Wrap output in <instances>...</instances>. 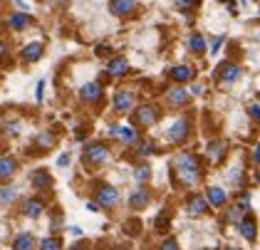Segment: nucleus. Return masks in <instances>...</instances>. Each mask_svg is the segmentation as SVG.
<instances>
[{
    "label": "nucleus",
    "instance_id": "nucleus-1",
    "mask_svg": "<svg viewBox=\"0 0 260 250\" xmlns=\"http://www.w3.org/2000/svg\"><path fill=\"white\" fill-rule=\"evenodd\" d=\"M176 166H179V176L183 178V183H196L201 178V169H199V159L193 154H181L176 159Z\"/></svg>",
    "mask_w": 260,
    "mask_h": 250
},
{
    "label": "nucleus",
    "instance_id": "nucleus-2",
    "mask_svg": "<svg viewBox=\"0 0 260 250\" xmlns=\"http://www.w3.org/2000/svg\"><path fill=\"white\" fill-rule=\"evenodd\" d=\"M97 201H100V206L112 208V206H117V203H119V191H117V189H112V186H102L100 191H97Z\"/></svg>",
    "mask_w": 260,
    "mask_h": 250
},
{
    "label": "nucleus",
    "instance_id": "nucleus-3",
    "mask_svg": "<svg viewBox=\"0 0 260 250\" xmlns=\"http://www.w3.org/2000/svg\"><path fill=\"white\" fill-rule=\"evenodd\" d=\"M107 146L104 144H92V146H87V151H84V159L89 161V164H102V161H107Z\"/></svg>",
    "mask_w": 260,
    "mask_h": 250
},
{
    "label": "nucleus",
    "instance_id": "nucleus-4",
    "mask_svg": "<svg viewBox=\"0 0 260 250\" xmlns=\"http://www.w3.org/2000/svg\"><path fill=\"white\" fill-rule=\"evenodd\" d=\"M186 211L191 213V215H201V213L208 211V203H206V198H203V196L193 193V196L188 198V203H186Z\"/></svg>",
    "mask_w": 260,
    "mask_h": 250
},
{
    "label": "nucleus",
    "instance_id": "nucleus-5",
    "mask_svg": "<svg viewBox=\"0 0 260 250\" xmlns=\"http://www.w3.org/2000/svg\"><path fill=\"white\" fill-rule=\"evenodd\" d=\"M156 119H159V112L154 107H141L139 112H137V124L139 127H151Z\"/></svg>",
    "mask_w": 260,
    "mask_h": 250
},
{
    "label": "nucleus",
    "instance_id": "nucleus-6",
    "mask_svg": "<svg viewBox=\"0 0 260 250\" xmlns=\"http://www.w3.org/2000/svg\"><path fill=\"white\" fill-rule=\"evenodd\" d=\"M132 104H134V95H132V92H126V89L117 92V97H114V107H117V112H129Z\"/></svg>",
    "mask_w": 260,
    "mask_h": 250
},
{
    "label": "nucleus",
    "instance_id": "nucleus-7",
    "mask_svg": "<svg viewBox=\"0 0 260 250\" xmlns=\"http://www.w3.org/2000/svg\"><path fill=\"white\" fill-rule=\"evenodd\" d=\"M80 95H82V99L84 102H97L102 97V87L97 84V82H89V84H84L80 89Z\"/></svg>",
    "mask_w": 260,
    "mask_h": 250
},
{
    "label": "nucleus",
    "instance_id": "nucleus-8",
    "mask_svg": "<svg viewBox=\"0 0 260 250\" xmlns=\"http://www.w3.org/2000/svg\"><path fill=\"white\" fill-rule=\"evenodd\" d=\"M126 70H129V65H126V59L124 57L112 59V62L107 65V72H109L112 77H121V75H126Z\"/></svg>",
    "mask_w": 260,
    "mask_h": 250
},
{
    "label": "nucleus",
    "instance_id": "nucleus-9",
    "mask_svg": "<svg viewBox=\"0 0 260 250\" xmlns=\"http://www.w3.org/2000/svg\"><path fill=\"white\" fill-rule=\"evenodd\" d=\"M109 8H112L114 15H129L132 10H137V3H132V0H114Z\"/></svg>",
    "mask_w": 260,
    "mask_h": 250
},
{
    "label": "nucleus",
    "instance_id": "nucleus-10",
    "mask_svg": "<svg viewBox=\"0 0 260 250\" xmlns=\"http://www.w3.org/2000/svg\"><path fill=\"white\" fill-rule=\"evenodd\" d=\"M238 231L240 235L245 238V240H255V221L248 215V218H243L240 221V226H238Z\"/></svg>",
    "mask_w": 260,
    "mask_h": 250
},
{
    "label": "nucleus",
    "instance_id": "nucleus-11",
    "mask_svg": "<svg viewBox=\"0 0 260 250\" xmlns=\"http://www.w3.org/2000/svg\"><path fill=\"white\" fill-rule=\"evenodd\" d=\"M22 57L27 59V62H38V59L42 57V45H40V42L25 45V47H22Z\"/></svg>",
    "mask_w": 260,
    "mask_h": 250
},
{
    "label": "nucleus",
    "instance_id": "nucleus-12",
    "mask_svg": "<svg viewBox=\"0 0 260 250\" xmlns=\"http://www.w3.org/2000/svg\"><path fill=\"white\" fill-rule=\"evenodd\" d=\"M25 215H30V218H38L42 211H45V203H42L40 198H30V201H25Z\"/></svg>",
    "mask_w": 260,
    "mask_h": 250
},
{
    "label": "nucleus",
    "instance_id": "nucleus-13",
    "mask_svg": "<svg viewBox=\"0 0 260 250\" xmlns=\"http://www.w3.org/2000/svg\"><path fill=\"white\" fill-rule=\"evenodd\" d=\"M238 77H240L238 65H220V79L223 82H236Z\"/></svg>",
    "mask_w": 260,
    "mask_h": 250
},
{
    "label": "nucleus",
    "instance_id": "nucleus-14",
    "mask_svg": "<svg viewBox=\"0 0 260 250\" xmlns=\"http://www.w3.org/2000/svg\"><path fill=\"white\" fill-rule=\"evenodd\" d=\"M225 201H228V196H225L223 189H218V186L208 189V203L211 206H225Z\"/></svg>",
    "mask_w": 260,
    "mask_h": 250
},
{
    "label": "nucleus",
    "instance_id": "nucleus-15",
    "mask_svg": "<svg viewBox=\"0 0 260 250\" xmlns=\"http://www.w3.org/2000/svg\"><path fill=\"white\" fill-rule=\"evenodd\" d=\"M171 79H176V82H188V79H193V70H191L188 65L174 67V70H171Z\"/></svg>",
    "mask_w": 260,
    "mask_h": 250
},
{
    "label": "nucleus",
    "instance_id": "nucleus-16",
    "mask_svg": "<svg viewBox=\"0 0 260 250\" xmlns=\"http://www.w3.org/2000/svg\"><path fill=\"white\" fill-rule=\"evenodd\" d=\"M186 134H188V124L181 119V121H176V124L171 127V134H169V139H171V141H183V139H186Z\"/></svg>",
    "mask_w": 260,
    "mask_h": 250
},
{
    "label": "nucleus",
    "instance_id": "nucleus-17",
    "mask_svg": "<svg viewBox=\"0 0 260 250\" xmlns=\"http://www.w3.org/2000/svg\"><path fill=\"white\" fill-rule=\"evenodd\" d=\"M30 181H32V186H35L38 191H42V189H47V186L52 183V178L47 176V171H35V173H32V178H30Z\"/></svg>",
    "mask_w": 260,
    "mask_h": 250
},
{
    "label": "nucleus",
    "instance_id": "nucleus-18",
    "mask_svg": "<svg viewBox=\"0 0 260 250\" xmlns=\"http://www.w3.org/2000/svg\"><path fill=\"white\" fill-rule=\"evenodd\" d=\"M112 134H114V136H119L121 141H126V144H132V141H137V132H134L132 127H119V129H114Z\"/></svg>",
    "mask_w": 260,
    "mask_h": 250
},
{
    "label": "nucleus",
    "instance_id": "nucleus-19",
    "mask_svg": "<svg viewBox=\"0 0 260 250\" xmlns=\"http://www.w3.org/2000/svg\"><path fill=\"white\" fill-rule=\"evenodd\" d=\"M149 203V196H146V191H137L132 198H129V206L134 208V211H139V208H144Z\"/></svg>",
    "mask_w": 260,
    "mask_h": 250
},
{
    "label": "nucleus",
    "instance_id": "nucleus-20",
    "mask_svg": "<svg viewBox=\"0 0 260 250\" xmlns=\"http://www.w3.org/2000/svg\"><path fill=\"white\" fill-rule=\"evenodd\" d=\"M15 173V161L13 159H0V178H10Z\"/></svg>",
    "mask_w": 260,
    "mask_h": 250
},
{
    "label": "nucleus",
    "instance_id": "nucleus-21",
    "mask_svg": "<svg viewBox=\"0 0 260 250\" xmlns=\"http://www.w3.org/2000/svg\"><path fill=\"white\" fill-rule=\"evenodd\" d=\"M8 25H10L13 30H20V27H25V25H27V13H13V15H10V20H8Z\"/></svg>",
    "mask_w": 260,
    "mask_h": 250
},
{
    "label": "nucleus",
    "instance_id": "nucleus-22",
    "mask_svg": "<svg viewBox=\"0 0 260 250\" xmlns=\"http://www.w3.org/2000/svg\"><path fill=\"white\" fill-rule=\"evenodd\" d=\"M32 245H35V240L30 235H18L13 243V250H32Z\"/></svg>",
    "mask_w": 260,
    "mask_h": 250
},
{
    "label": "nucleus",
    "instance_id": "nucleus-23",
    "mask_svg": "<svg viewBox=\"0 0 260 250\" xmlns=\"http://www.w3.org/2000/svg\"><path fill=\"white\" fill-rule=\"evenodd\" d=\"M169 102H171V104H186V102H188V92H186V89H171V92H169Z\"/></svg>",
    "mask_w": 260,
    "mask_h": 250
},
{
    "label": "nucleus",
    "instance_id": "nucleus-24",
    "mask_svg": "<svg viewBox=\"0 0 260 250\" xmlns=\"http://www.w3.org/2000/svg\"><path fill=\"white\" fill-rule=\"evenodd\" d=\"M188 47H191V52L203 55V52H206V40L201 38V35H193V38L188 40Z\"/></svg>",
    "mask_w": 260,
    "mask_h": 250
},
{
    "label": "nucleus",
    "instance_id": "nucleus-25",
    "mask_svg": "<svg viewBox=\"0 0 260 250\" xmlns=\"http://www.w3.org/2000/svg\"><path fill=\"white\" fill-rule=\"evenodd\" d=\"M15 198H18V191H15V189H3V191H0V206L13 203Z\"/></svg>",
    "mask_w": 260,
    "mask_h": 250
},
{
    "label": "nucleus",
    "instance_id": "nucleus-26",
    "mask_svg": "<svg viewBox=\"0 0 260 250\" xmlns=\"http://www.w3.org/2000/svg\"><path fill=\"white\" fill-rule=\"evenodd\" d=\"M40 250H62L60 238H45L40 243Z\"/></svg>",
    "mask_w": 260,
    "mask_h": 250
},
{
    "label": "nucleus",
    "instance_id": "nucleus-27",
    "mask_svg": "<svg viewBox=\"0 0 260 250\" xmlns=\"http://www.w3.org/2000/svg\"><path fill=\"white\" fill-rule=\"evenodd\" d=\"M208 156H211L213 161H220V159H223V144H216V141H213V144L208 146Z\"/></svg>",
    "mask_w": 260,
    "mask_h": 250
},
{
    "label": "nucleus",
    "instance_id": "nucleus-28",
    "mask_svg": "<svg viewBox=\"0 0 260 250\" xmlns=\"http://www.w3.org/2000/svg\"><path fill=\"white\" fill-rule=\"evenodd\" d=\"M55 144V136L52 134H40L38 136V146H42V149H47V146H52Z\"/></svg>",
    "mask_w": 260,
    "mask_h": 250
},
{
    "label": "nucleus",
    "instance_id": "nucleus-29",
    "mask_svg": "<svg viewBox=\"0 0 260 250\" xmlns=\"http://www.w3.org/2000/svg\"><path fill=\"white\" fill-rule=\"evenodd\" d=\"M134 176H137V181H141V183H144V181H149V176H151V173H149V169H146V166H141V169H137V173H134Z\"/></svg>",
    "mask_w": 260,
    "mask_h": 250
},
{
    "label": "nucleus",
    "instance_id": "nucleus-30",
    "mask_svg": "<svg viewBox=\"0 0 260 250\" xmlns=\"http://www.w3.org/2000/svg\"><path fill=\"white\" fill-rule=\"evenodd\" d=\"M161 250H179V243H176L174 238H169V240H164V245H161Z\"/></svg>",
    "mask_w": 260,
    "mask_h": 250
},
{
    "label": "nucleus",
    "instance_id": "nucleus-31",
    "mask_svg": "<svg viewBox=\"0 0 260 250\" xmlns=\"http://www.w3.org/2000/svg\"><path fill=\"white\" fill-rule=\"evenodd\" d=\"M164 226H169V215L166 213H161L159 218H156V228H164Z\"/></svg>",
    "mask_w": 260,
    "mask_h": 250
},
{
    "label": "nucleus",
    "instance_id": "nucleus-32",
    "mask_svg": "<svg viewBox=\"0 0 260 250\" xmlns=\"http://www.w3.org/2000/svg\"><path fill=\"white\" fill-rule=\"evenodd\" d=\"M141 154H154V144H151V141L141 144Z\"/></svg>",
    "mask_w": 260,
    "mask_h": 250
},
{
    "label": "nucleus",
    "instance_id": "nucleus-33",
    "mask_svg": "<svg viewBox=\"0 0 260 250\" xmlns=\"http://www.w3.org/2000/svg\"><path fill=\"white\" fill-rule=\"evenodd\" d=\"M248 112H250V116H253V119H260V107H250Z\"/></svg>",
    "mask_w": 260,
    "mask_h": 250
},
{
    "label": "nucleus",
    "instance_id": "nucleus-34",
    "mask_svg": "<svg viewBox=\"0 0 260 250\" xmlns=\"http://www.w3.org/2000/svg\"><path fill=\"white\" fill-rule=\"evenodd\" d=\"M57 164H60V166H67V164H70V156H67V154H62L60 159H57Z\"/></svg>",
    "mask_w": 260,
    "mask_h": 250
},
{
    "label": "nucleus",
    "instance_id": "nucleus-35",
    "mask_svg": "<svg viewBox=\"0 0 260 250\" xmlns=\"http://www.w3.org/2000/svg\"><path fill=\"white\" fill-rule=\"evenodd\" d=\"M107 52H109V47H104V45H100V47H97V55H107Z\"/></svg>",
    "mask_w": 260,
    "mask_h": 250
},
{
    "label": "nucleus",
    "instance_id": "nucleus-36",
    "mask_svg": "<svg viewBox=\"0 0 260 250\" xmlns=\"http://www.w3.org/2000/svg\"><path fill=\"white\" fill-rule=\"evenodd\" d=\"M220 42H223V38H218V40H213V52H218V47H220Z\"/></svg>",
    "mask_w": 260,
    "mask_h": 250
},
{
    "label": "nucleus",
    "instance_id": "nucleus-37",
    "mask_svg": "<svg viewBox=\"0 0 260 250\" xmlns=\"http://www.w3.org/2000/svg\"><path fill=\"white\" fill-rule=\"evenodd\" d=\"M70 233H72V235H82V228H77V226H72V228H70Z\"/></svg>",
    "mask_w": 260,
    "mask_h": 250
},
{
    "label": "nucleus",
    "instance_id": "nucleus-38",
    "mask_svg": "<svg viewBox=\"0 0 260 250\" xmlns=\"http://www.w3.org/2000/svg\"><path fill=\"white\" fill-rule=\"evenodd\" d=\"M253 159H255V164H260V146L255 149V154H253Z\"/></svg>",
    "mask_w": 260,
    "mask_h": 250
},
{
    "label": "nucleus",
    "instance_id": "nucleus-39",
    "mask_svg": "<svg viewBox=\"0 0 260 250\" xmlns=\"http://www.w3.org/2000/svg\"><path fill=\"white\" fill-rule=\"evenodd\" d=\"M3 55H5V45L0 42V57H3Z\"/></svg>",
    "mask_w": 260,
    "mask_h": 250
},
{
    "label": "nucleus",
    "instance_id": "nucleus-40",
    "mask_svg": "<svg viewBox=\"0 0 260 250\" xmlns=\"http://www.w3.org/2000/svg\"><path fill=\"white\" fill-rule=\"evenodd\" d=\"M70 250H84V245H72Z\"/></svg>",
    "mask_w": 260,
    "mask_h": 250
},
{
    "label": "nucleus",
    "instance_id": "nucleus-41",
    "mask_svg": "<svg viewBox=\"0 0 260 250\" xmlns=\"http://www.w3.org/2000/svg\"><path fill=\"white\" fill-rule=\"evenodd\" d=\"M225 250H238V248H225Z\"/></svg>",
    "mask_w": 260,
    "mask_h": 250
}]
</instances>
